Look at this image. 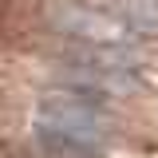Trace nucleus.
Here are the masks:
<instances>
[{
    "mask_svg": "<svg viewBox=\"0 0 158 158\" xmlns=\"http://www.w3.org/2000/svg\"><path fill=\"white\" fill-rule=\"evenodd\" d=\"M56 28L75 44H91V48H135L131 44V24H123L118 16L95 12V8H83V4H56Z\"/></svg>",
    "mask_w": 158,
    "mask_h": 158,
    "instance_id": "nucleus-2",
    "label": "nucleus"
},
{
    "mask_svg": "<svg viewBox=\"0 0 158 158\" xmlns=\"http://www.w3.org/2000/svg\"><path fill=\"white\" fill-rule=\"evenodd\" d=\"M32 131H36L40 146H48L63 158H95L111 146L115 118L99 95L63 87V91H48L36 103Z\"/></svg>",
    "mask_w": 158,
    "mask_h": 158,
    "instance_id": "nucleus-1",
    "label": "nucleus"
},
{
    "mask_svg": "<svg viewBox=\"0 0 158 158\" xmlns=\"http://www.w3.org/2000/svg\"><path fill=\"white\" fill-rule=\"evenodd\" d=\"M115 16L135 32H158V0H115Z\"/></svg>",
    "mask_w": 158,
    "mask_h": 158,
    "instance_id": "nucleus-3",
    "label": "nucleus"
}]
</instances>
